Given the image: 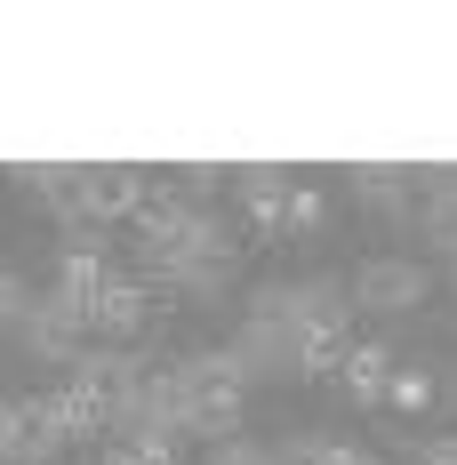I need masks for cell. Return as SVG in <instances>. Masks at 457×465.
<instances>
[{"label":"cell","instance_id":"obj_24","mask_svg":"<svg viewBox=\"0 0 457 465\" xmlns=\"http://www.w3.org/2000/svg\"><path fill=\"white\" fill-rule=\"evenodd\" d=\"M450 289H457V241H450Z\"/></svg>","mask_w":457,"mask_h":465},{"label":"cell","instance_id":"obj_21","mask_svg":"<svg viewBox=\"0 0 457 465\" xmlns=\"http://www.w3.org/2000/svg\"><path fill=\"white\" fill-rule=\"evenodd\" d=\"M209 465H265V441L233 433V441H217V450H209Z\"/></svg>","mask_w":457,"mask_h":465},{"label":"cell","instance_id":"obj_13","mask_svg":"<svg viewBox=\"0 0 457 465\" xmlns=\"http://www.w3.org/2000/svg\"><path fill=\"white\" fill-rule=\"evenodd\" d=\"M353 193H362L369 217H385V225L410 217V177H402V169H353Z\"/></svg>","mask_w":457,"mask_h":465},{"label":"cell","instance_id":"obj_22","mask_svg":"<svg viewBox=\"0 0 457 465\" xmlns=\"http://www.w3.org/2000/svg\"><path fill=\"white\" fill-rule=\"evenodd\" d=\"M393 401H402V410H425V401H433V385H425L417 370H393Z\"/></svg>","mask_w":457,"mask_h":465},{"label":"cell","instance_id":"obj_18","mask_svg":"<svg viewBox=\"0 0 457 465\" xmlns=\"http://www.w3.org/2000/svg\"><path fill=\"white\" fill-rule=\"evenodd\" d=\"M56 425H65V441H89V433H104V418H96L89 401H73V393H56Z\"/></svg>","mask_w":457,"mask_h":465},{"label":"cell","instance_id":"obj_20","mask_svg":"<svg viewBox=\"0 0 457 465\" xmlns=\"http://www.w3.org/2000/svg\"><path fill=\"white\" fill-rule=\"evenodd\" d=\"M321 450H329L321 433H289V441H273V450H265V465H321Z\"/></svg>","mask_w":457,"mask_h":465},{"label":"cell","instance_id":"obj_9","mask_svg":"<svg viewBox=\"0 0 457 465\" xmlns=\"http://www.w3.org/2000/svg\"><path fill=\"white\" fill-rule=\"evenodd\" d=\"M177 377H184V393H193V401H241V393H249V377H241V361H233L225 345H201V353H184Z\"/></svg>","mask_w":457,"mask_h":465},{"label":"cell","instance_id":"obj_16","mask_svg":"<svg viewBox=\"0 0 457 465\" xmlns=\"http://www.w3.org/2000/svg\"><path fill=\"white\" fill-rule=\"evenodd\" d=\"M321 225H329V201H321L313 185H297L289 209H281V232H321Z\"/></svg>","mask_w":457,"mask_h":465},{"label":"cell","instance_id":"obj_23","mask_svg":"<svg viewBox=\"0 0 457 465\" xmlns=\"http://www.w3.org/2000/svg\"><path fill=\"white\" fill-rule=\"evenodd\" d=\"M410 465H457V441H417Z\"/></svg>","mask_w":457,"mask_h":465},{"label":"cell","instance_id":"obj_17","mask_svg":"<svg viewBox=\"0 0 457 465\" xmlns=\"http://www.w3.org/2000/svg\"><path fill=\"white\" fill-rule=\"evenodd\" d=\"M25 313H33V289L16 265H0V329H25Z\"/></svg>","mask_w":457,"mask_h":465},{"label":"cell","instance_id":"obj_10","mask_svg":"<svg viewBox=\"0 0 457 465\" xmlns=\"http://www.w3.org/2000/svg\"><path fill=\"white\" fill-rule=\"evenodd\" d=\"M337 385L353 393V410H385L393 401V345H353L345 370H337Z\"/></svg>","mask_w":457,"mask_h":465},{"label":"cell","instance_id":"obj_8","mask_svg":"<svg viewBox=\"0 0 457 465\" xmlns=\"http://www.w3.org/2000/svg\"><path fill=\"white\" fill-rule=\"evenodd\" d=\"M89 329H104L113 345H137L144 329H153V281L113 273L104 289H96V305H89Z\"/></svg>","mask_w":457,"mask_h":465},{"label":"cell","instance_id":"obj_6","mask_svg":"<svg viewBox=\"0 0 457 465\" xmlns=\"http://www.w3.org/2000/svg\"><path fill=\"white\" fill-rule=\"evenodd\" d=\"M353 313H362L353 305V281H337V273H297L289 281V322H297V337H345Z\"/></svg>","mask_w":457,"mask_h":465},{"label":"cell","instance_id":"obj_15","mask_svg":"<svg viewBox=\"0 0 457 465\" xmlns=\"http://www.w3.org/2000/svg\"><path fill=\"white\" fill-rule=\"evenodd\" d=\"M184 433H201L209 450H217V441H233V433H241V401H193Z\"/></svg>","mask_w":457,"mask_h":465},{"label":"cell","instance_id":"obj_7","mask_svg":"<svg viewBox=\"0 0 457 465\" xmlns=\"http://www.w3.org/2000/svg\"><path fill=\"white\" fill-rule=\"evenodd\" d=\"M425 289H433V273L417 257H369L353 273V305L362 313H410V305H425Z\"/></svg>","mask_w":457,"mask_h":465},{"label":"cell","instance_id":"obj_1","mask_svg":"<svg viewBox=\"0 0 457 465\" xmlns=\"http://www.w3.org/2000/svg\"><path fill=\"white\" fill-rule=\"evenodd\" d=\"M137 377H144V345H81V361L65 370V393H73V401H89L96 418L113 425L121 410H129Z\"/></svg>","mask_w":457,"mask_h":465},{"label":"cell","instance_id":"obj_14","mask_svg":"<svg viewBox=\"0 0 457 465\" xmlns=\"http://www.w3.org/2000/svg\"><path fill=\"white\" fill-rule=\"evenodd\" d=\"M425 209H417V225L433 232V241H442V249H450L457 241V169H433V177H425Z\"/></svg>","mask_w":457,"mask_h":465},{"label":"cell","instance_id":"obj_3","mask_svg":"<svg viewBox=\"0 0 457 465\" xmlns=\"http://www.w3.org/2000/svg\"><path fill=\"white\" fill-rule=\"evenodd\" d=\"M73 450L65 425H56V393H25L8 401V441H0V465H56Z\"/></svg>","mask_w":457,"mask_h":465},{"label":"cell","instance_id":"obj_11","mask_svg":"<svg viewBox=\"0 0 457 465\" xmlns=\"http://www.w3.org/2000/svg\"><path fill=\"white\" fill-rule=\"evenodd\" d=\"M113 281V257H104V241H65V257H56V289L73 297V305H96V289Z\"/></svg>","mask_w":457,"mask_h":465},{"label":"cell","instance_id":"obj_12","mask_svg":"<svg viewBox=\"0 0 457 465\" xmlns=\"http://www.w3.org/2000/svg\"><path fill=\"white\" fill-rule=\"evenodd\" d=\"M233 185H241V201H249V225L273 241V232H281V209H289V185H281L273 169H233Z\"/></svg>","mask_w":457,"mask_h":465},{"label":"cell","instance_id":"obj_2","mask_svg":"<svg viewBox=\"0 0 457 465\" xmlns=\"http://www.w3.org/2000/svg\"><path fill=\"white\" fill-rule=\"evenodd\" d=\"M81 329H89V305H73L65 289H48V297H33V313H25V353L33 361H56V370H73L81 361Z\"/></svg>","mask_w":457,"mask_h":465},{"label":"cell","instance_id":"obj_19","mask_svg":"<svg viewBox=\"0 0 457 465\" xmlns=\"http://www.w3.org/2000/svg\"><path fill=\"white\" fill-rule=\"evenodd\" d=\"M217 185H225V169H209V161H193V169H177V185H169V193L201 209V201H209V193H217Z\"/></svg>","mask_w":457,"mask_h":465},{"label":"cell","instance_id":"obj_5","mask_svg":"<svg viewBox=\"0 0 457 465\" xmlns=\"http://www.w3.org/2000/svg\"><path fill=\"white\" fill-rule=\"evenodd\" d=\"M225 353L241 361V377H305V337L289 322H241Z\"/></svg>","mask_w":457,"mask_h":465},{"label":"cell","instance_id":"obj_25","mask_svg":"<svg viewBox=\"0 0 457 465\" xmlns=\"http://www.w3.org/2000/svg\"><path fill=\"white\" fill-rule=\"evenodd\" d=\"M353 465H385V458H369V450H362V458H353Z\"/></svg>","mask_w":457,"mask_h":465},{"label":"cell","instance_id":"obj_4","mask_svg":"<svg viewBox=\"0 0 457 465\" xmlns=\"http://www.w3.org/2000/svg\"><path fill=\"white\" fill-rule=\"evenodd\" d=\"M137 225V249H144V273H161V265H177L184 249H193V225H201V209L177 201V193H144V209L129 217Z\"/></svg>","mask_w":457,"mask_h":465}]
</instances>
